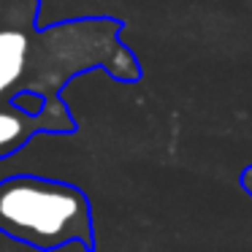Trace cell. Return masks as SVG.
Returning <instances> with one entry per match:
<instances>
[{
    "instance_id": "6da1fadb",
    "label": "cell",
    "mask_w": 252,
    "mask_h": 252,
    "mask_svg": "<svg viewBox=\"0 0 252 252\" xmlns=\"http://www.w3.org/2000/svg\"><path fill=\"white\" fill-rule=\"evenodd\" d=\"M122 30L125 22L114 17H76L46 28L28 19L0 28V103L63 100L71 79L95 68L117 82L136 84L141 65L122 44Z\"/></svg>"
},
{
    "instance_id": "7a4b0ae2",
    "label": "cell",
    "mask_w": 252,
    "mask_h": 252,
    "mask_svg": "<svg viewBox=\"0 0 252 252\" xmlns=\"http://www.w3.org/2000/svg\"><path fill=\"white\" fill-rule=\"evenodd\" d=\"M0 233L35 250H95L93 206L82 187L33 174L0 179Z\"/></svg>"
},
{
    "instance_id": "3957f363",
    "label": "cell",
    "mask_w": 252,
    "mask_h": 252,
    "mask_svg": "<svg viewBox=\"0 0 252 252\" xmlns=\"http://www.w3.org/2000/svg\"><path fill=\"white\" fill-rule=\"evenodd\" d=\"M76 130V120L65 100H49L41 111H28L19 103H0V160L11 158L38 133H68Z\"/></svg>"
},
{
    "instance_id": "277c9868",
    "label": "cell",
    "mask_w": 252,
    "mask_h": 252,
    "mask_svg": "<svg viewBox=\"0 0 252 252\" xmlns=\"http://www.w3.org/2000/svg\"><path fill=\"white\" fill-rule=\"evenodd\" d=\"M41 0H0V28L38 19Z\"/></svg>"
},
{
    "instance_id": "5b68a950",
    "label": "cell",
    "mask_w": 252,
    "mask_h": 252,
    "mask_svg": "<svg viewBox=\"0 0 252 252\" xmlns=\"http://www.w3.org/2000/svg\"><path fill=\"white\" fill-rule=\"evenodd\" d=\"M241 187H244V190L252 195V165L244 171V174H241Z\"/></svg>"
}]
</instances>
